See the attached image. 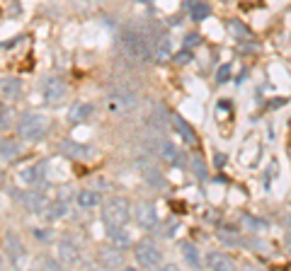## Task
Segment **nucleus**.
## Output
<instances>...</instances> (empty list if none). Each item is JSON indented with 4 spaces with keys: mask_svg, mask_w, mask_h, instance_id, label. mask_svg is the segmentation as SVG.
<instances>
[{
    "mask_svg": "<svg viewBox=\"0 0 291 271\" xmlns=\"http://www.w3.org/2000/svg\"><path fill=\"white\" fill-rule=\"evenodd\" d=\"M0 92H2L5 97H10V99L22 97V83H19V78H15V75L2 78V80H0Z\"/></svg>",
    "mask_w": 291,
    "mask_h": 271,
    "instance_id": "obj_9",
    "label": "nucleus"
},
{
    "mask_svg": "<svg viewBox=\"0 0 291 271\" xmlns=\"http://www.w3.org/2000/svg\"><path fill=\"white\" fill-rule=\"evenodd\" d=\"M228 73H231V68H228V66H223V68H218V83H223V80H228Z\"/></svg>",
    "mask_w": 291,
    "mask_h": 271,
    "instance_id": "obj_25",
    "label": "nucleus"
},
{
    "mask_svg": "<svg viewBox=\"0 0 291 271\" xmlns=\"http://www.w3.org/2000/svg\"><path fill=\"white\" fill-rule=\"evenodd\" d=\"M61 150H63V155L75 158V160H85L88 153H90L85 145H78V143H73V141H63V143H61Z\"/></svg>",
    "mask_w": 291,
    "mask_h": 271,
    "instance_id": "obj_14",
    "label": "nucleus"
},
{
    "mask_svg": "<svg viewBox=\"0 0 291 271\" xmlns=\"http://www.w3.org/2000/svg\"><path fill=\"white\" fill-rule=\"evenodd\" d=\"M2 180H5V175H2V170H0V184H2Z\"/></svg>",
    "mask_w": 291,
    "mask_h": 271,
    "instance_id": "obj_31",
    "label": "nucleus"
},
{
    "mask_svg": "<svg viewBox=\"0 0 291 271\" xmlns=\"http://www.w3.org/2000/svg\"><path fill=\"white\" fill-rule=\"evenodd\" d=\"M134 213H136V223L141 228H146V230H150V228L158 225V211H155V206L150 201H141Z\"/></svg>",
    "mask_w": 291,
    "mask_h": 271,
    "instance_id": "obj_6",
    "label": "nucleus"
},
{
    "mask_svg": "<svg viewBox=\"0 0 291 271\" xmlns=\"http://www.w3.org/2000/svg\"><path fill=\"white\" fill-rule=\"evenodd\" d=\"M109 240L117 245V247H127L129 242H131V237L124 228H109Z\"/></svg>",
    "mask_w": 291,
    "mask_h": 271,
    "instance_id": "obj_18",
    "label": "nucleus"
},
{
    "mask_svg": "<svg viewBox=\"0 0 291 271\" xmlns=\"http://www.w3.org/2000/svg\"><path fill=\"white\" fill-rule=\"evenodd\" d=\"M206 267L214 271H233L236 269V262L233 257L226 252H209L206 254Z\"/></svg>",
    "mask_w": 291,
    "mask_h": 271,
    "instance_id": "obj_8",
    "label": "nucleus"
},
{
    "mask_svg": "<svg viewBox=\"0 0 291 271\" xmlns=\"http://www.w3.org/2000/svg\"><path fill=\"white\" fill-rule=\"evenodd\" d=\"M5 242H7V254H10V257H12V259H19V257H22V245H19V240L15 235H10V233H7V240H5Z\"/></svg>",
    "mask_w": 291,
    "mask_h": 271,
    "instance_id": "obj_23",
    "label": "nucleus"
},
{
    "mask_svg": "<svg viewBox=\"0 0 291 271\" xmlns=\"http://www.w3.org/2000/svg\"><path fill=\"white\" fill-rule=\"evenodd\" d=\"M122 41H124V49L129 51V56H134L136 61H150L153 58V46L148 44L146 36L127 32V34L122 36Z\"/></svg>",
    "mask_w": 291,
    "mask_h": 271,
    "instance_id": "obj_4",
    "label": "nucleus"
},
{
    "mask_svg": "<svg viewBox=\"0 0 291 271\" xmlns=\"http://www.w3.org/2000/svg\"><path fill=\"white\" fill-rule=\"evenodd\" d=\"M102 220L107 228H124L131 220V203L122 196H114L102 206Z\"/></svg>",
    "mask_w": 291,
    "mask_h": 271,
    "instance_id": "obj_2",
    "label": "nucleus"
},
{
    "mask_svg": "<svg viewBox=\"0 0 291 271\" xmlns=\"http://www.w3.org/2000/svg\"><path fill=\"white\" fill-rule=\"evenodd\" d=\"M44 163H36V165H29V167H24L22 172H19V180L24 181V184H36L39 180H44Z\"/></svg>",
    "mask_w": 291,
    "mask_h": 271,
    "instance_id": "obj_12",
    "label": "nucleus"
},
{
    "mask_svg": "<svg viewBox=\"0 0 291 271\" xmlns=\"http://www.w3.org/2000/svg\"><path fill=\"white\" fill-rule=\"evenodd\" d=\"M192 167H194V175H204V167H201V160L199 158H194V160H192Z\"/></svg>",
    "mask_w": 291,
    "mask_h": 271,
    "instance_id": "obj_26",
    "label": "nucleus"
},
{
    "mask_svg": "<svg viewBox=\"0 0 291 271\" xmlns=\"http://www.w3.org/2000/svg\"><path fill=\"white\" fill-rule=\"evenodd\" d=\"M100 262L102 264H107V267H122V254H119V250H107V252L100 254Z\"/></svg>",
    "mask_w": 291,
    "mask_h": 271,
    "instance_id": "obj_20",
    "label": "nucleus"
},
{
    "mask_svg": "<svg viewBox=\"0 0 291 271\" xmlns=\"http://www.w3.org/2000/svg\"><path fill=\"white\" fill-rule=\"evenodd\" d=\"M68 213V201H54V203H49V208H46V218H63Z\"/></svg>",
    "mask_w": 291,
    "mask_h": 271,
    "instance_id": "obj_17",
    "label": "nucleus"
},
{
    "mask_svg": "<svg viewBox=\"0 0 291 271\" xmlns=\"http://www.w3.org/2000/svg\"><path fill=\"white\" fill-rule=\"evenodd\" d=\"M189 15L194 19H204L209 17V5L204 0H197V2H189Z\"/></svg>",
    "mask_w": 291,
    "mask_h": 271,
    "instance_id": "obj_22",
    "label": "nucleus"
},
{
    "mask_svg": "<svg viewBox=\"0 0 291 271\" xmlns=\"http://www.w3.org/2000/svg\"><path fill=\"white\" fill-rule=\"evenodd\" d=\"M287 250H289V254H291V233L287 235Z\"/></svg>",
    "mask_w": 291,
    "mask_h": 271,
    "instance_id": "obj_29",
    "label": "nucleus"
},
{
    "mask_svg": "<svg viewBox=\"0 0 291 271\" xmlns=\"http://www.w3.org/2000/svg\"><path fill=\"white\" fill-rule=\"evenodd\" d=\"M75 201H78L80 208H95V206H100V194L95 189H80Z\"/></svg>",
    "mask_w": 291,
    "mask_h": 271,
    "instance_id": "obj_13",
    "label": "nucleus"
},
{
    "mask_svg": "<svg viewBox=\"0 0 291 271\" xmlns=\"http://www.w3.org/2000/svg\"><path fill=\"white\" fill-rule=\"evenodd\" d=\"M192 61V54L189 51H182V54H177V63H189Z\"/></svg>",
    "mask_w": 291,
    "mask_h": 271,
    "instance_id": "obj_27",
    "label": "nucleus"
},
{
    "mask_svg": "<svg viewBox=\"0 0 291 271\" xmlns=\"http://www.w3.org/2000/svg\"><path fill=\"white\" fill-rule=\"evenodd\" d=\"M182 257H184V262L192 264V267L199 264V254H197V250H194L192 242H182Z\"/></svg>",
    "mask_w": 291,
    "mask_h": 271,
    "instance_id": "obj_21",
    "label": "nucleus"
},
{
    "mask_svg": "<svg viewBox=\"0 0 291 271\" xmlns=\"http://www.w3.org/2000/svg\"><path fill=\"white\" fill-rule=\"evenodd\" d=\"M2 111H5V104H2V99H0V114H2Z\"/></svg>",
    "mask_w": 291,
    "mask_h": 271,
    "instance_id": "obj_30",
    "label": "nucleus"
},
{
    "mask_svg": "<svg viewBox=\"0 0 291 271\" xmlns=\"http://www.w3.org/2000/svg\"><path fill=\"white\" fill-rule=\"evenodd\" d=\"M41 94H44V102H46V104L56 107V104L66 102V97H68V85H66L61 78H49V80H44Z\"/></svg>",
    "mask_w": 291,
    "mask_h": 271,
    "instance_id": "obj_5",
    "label": "nucleus"
},
{
    "mask_svg": "<svg viewBox=\"0 0 291 271\" xmlns=\"http://www.w3.org/2000/svg\"><path fill=\"white\" fill-rule=\"evenodd\" d=\"M19 153H22V148L15 138H0V158L2 160H7V163H12V160H17Z\"/></svg>",
    "mask_w": 291,
    "mask_h": 271,
    "instance_id": "obj_10",
    "label": "nucleus"
},
{
    "mask_svg": "<svg viewBox=\"0 0 291 271\" xmlns=\"http://www.w3.org/2000/svg\"><path fill=\"white\" fill-rule=\"evenodd\" d=\"M49 126H51L49 116H44V114H39V111H29V114H24V116L19 119L17 133H19V138L34 143V141H41V138L49 133Z\"/></svg>",
    "mask_w": 291,
    "mask_h": 271,
    "instance_id": "obj_1",
    "label": "nucleus"
},
{
    "mask_svg": "<svg viewBox=\"0 0 291 271\" xmlns=\"http://www.w3.org/2000/svg\"><path fill=\"white\" fill-rule=\"evenodd\" d=\"M163 158L167 160V163H180V150H177L172 143L165 141L163 143Z\"/></svg>",
    "mask_w": 291,
    "mask_h": 271,
    "instance_id": "obj_24",
    "label": "nucleus"
},
{
    "mask_svg": "<svg viewBox=\"0 0 291 271\" xmlns=\"http://www.w3.org/2000/svg\"><path fill=\"white\" fill-rule=\"evenodd\" d=\"M170 119H172V126L177 128V133H180L182 138H184L187 143H194V131H192V126H189L187 121H182L180 114H172Z\"/></svg>",
    "mask_w": 291,
    "mask_h": 271,
    "instance_id": "obj_15",
    "label": "nucleus"
},
{
    "mask_svg": "<svg viewBox=\"0 0 291 271\" xmlns=\"http://www.w3.org/2000/svg\"><path fill=\"white\" fill-rule=\"evenodd\" d=\"M141 2H153V0H141Z\"/></svg>",
    "mask_w": 291,
    "mask_h": 271,
    "instance_id": "obj_32",
    "label": "nucleus"
},
{
    "mask_svg": "<svg viewBox=\"0 0 291 271\" xmlns=\"http://www.w3.org/2000/svg\"><path fill=\"white\" fill-rule=\"evenodd\" d=\"M92 114V104L88 102H78V104H73L71 111H68V119H71V124H83V121H88Z\"/></svg>",
    "mask_w": 291,
    "mask_h": 271,
    "instance_id": "obj_11",
    "label": "nucleus"
},
{
    "mask_svg": "<svg viewBox=\"0 0 291 271\" xmlns=\"http://www.w3.org/2000/svg\"><path fill=\"white\" fill-rule=\"evenodd\" d=\"M24 203H27V208H29L32 213H44V208H46L44 196H39L36 191H29V194L24 196Z\"/></svg>",
    "mask_w": 291,
    "mask_h": 271,
    "instance_id": "obj_16",
    "label": "nucleus"
},
{
    "mask_svg": "<svg viewBox=\"0 0 291 271\" xmlns=\"http://www.w3.org/2000/svg\"><path fill=\"white\" fill-rule=\"evenodd\" d=\"M56 257H58V262H61L63 267H75V264H80V250L73 245L71 240H61V242H58Z\"/></svg>",
    "mask_w": 291,
    "mask_h": 271,
    "instance_id": "obj_7",
    "label": "nucleus"
},
{
    "mask_svg": "<svg viewBox=\"0 0 291 271\" xmlns=\"http://www.w3.org/2000/svg\"><path fill=\"white\" fill-rule=\"evenodd\" d=\"M134 257H136V264H139V267H144V269H158V267H160V262H163L160 250H158L150 240L139 242V245H136V250H134Z\"/></svg>",
    "mask_w": 291,
    "mask_h": 271,
    "instance_id": "obj_3",
    "label": "nucleus"
},
{
    "mask_svg": "<svg viewBox=\"0 0 291 271\" xmlns=\"http://www.w3.org/2000/svg\"><path fill=\"white\" fill-rule=\"evenodd\" d=\"M83 2H92V0H83Z\"/></svg>",
    "mask_w": 291,
    "mask_h": 271,
    "instance_id": "obj_33",
    "label": "nucleus"
},
{
    "mask_svg": "<svg viewBox=\"0 0 291 271\" xmlns=\"http://www.w3.org/2000/svg\"><path fill=\"white\" fill-rule=\"evenodd\" d=\"M153 58L160 61V63L170 58V41H167V39H160V41L153 46Z\"/></svg>",
    "mask_w": 291,
    "mask_h": 271,
    "instance_id": "obj_19",
    "label": "nucleus"
},
{
    "mask_svg": "<svg viewBox=\"0 0 291 271\" xmlns=\"http://www.w3.org/2000/svg\"><path fill=\"white\" fill-rule=\"evenodd\" d=\"M197 41H199V34H189L187 36V44H189V46H194Z\"/></svg>",
    "mask_w": 291,
    "mask_h": 271,
    "instance_id": "obj_28",
    "label": "nucleus"
}]
</instances>
